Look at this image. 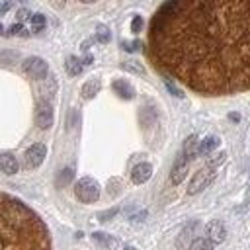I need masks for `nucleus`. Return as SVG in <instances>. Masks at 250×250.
Segmentation results:
<instances>
[{
    "mask_svg": "<svg viewBox=\"0 0 250 250\" xmlns=\"http://www.w3.org/2000/svg\"><path fill=\"white\" fill-rule=\"evenodd\" d=\"M207 234H209V240L213 242V244H217V242H223L225 238H227V230H225V225L221 223V221H209V225H207Z\"/></svg>",
    "mask_w": 250,
    "mask_h": 250,
    "instance_id": "9d476101",
    "label": "nucleus"
},
{
    "mask_svg": "<svg viewBox=\"0 0 250 250\" xmlns=\"http://www.w3.org/2000/svg\"><path fill=\"white\" fill-rule=\"evenodd\" d=\"M92 238H94L96 242H102V244H104V246H107V248H115V246H117V240H115L113 236L105 234V232H94V234H92Z\"/></svg>",
    "mask_w": 250,
    "mask_h": 250,
    "instance_id": "a211bd4d",
    "label": "nucleus"
},
{
    "mask_svg": "<svg viewBox=\"0 0 250 250\" xmlns=\"http://www.w3.org/2000/svg\"><path fill=\"white\" fill-rule=\"evenodd\" d=\"M2 31H4V29H2V25H0V33H2Z\"/></svg>",
    "mask_w": 250,
    "mask_h": 250,
    "instance_id": "f704fd0d",
    "label": "nucleus"
},
{
    "mask_svg": "<svg viewBox=\"0 0 250 250\" xmlns=\"http://www.w3.org/2000/svg\"><path fill=\"white\" fill-rule=\"evenodd\" d=\"M0 250H51V236L41 217L4 191H0Z\"/></svg>",
    "mask_w": 250,
    "mask_h": 250,
    "instance_id": "f03ea898",
    "label": "nucleus"
},
{
    "mask_svg": "<svg viewBox=\"0 0 250 250\" xmlns=\"http://www.w3.org/2000/svg\"><path fill=\"white\" fill-rule=\"evenodd\" d=\"M188 168H189V158H188L184 152H180L178 158L174 160V166H172V172H170V180H172V184H180V182L186 178Z\"/></svg>",
    "mask_w": 250,
    "mask_h": 250,
    "instance_id": "6e6552de",
    "label": "nucleus"
},
{
    "mask_svg": "<svg viewBox=\"0 0 250 250\" xmlns=\"http://www.w3.org/2000/svg\"><path fill=\"white\" fill-rule=\"evenodd\" d=\"M45 156H47V146L43 143H35V145H31L25 150L23 162H25L27 168H37V166H41V162L45 160Z\"/></svg>",
    "mask_w": 250,
    "mask_h": 250,
    "instance_id": "423d86ee",
    "label": "nucleus"
},
{
    "mask_svg": "<svg viewBox=\"0 0 250 250\" xmlns=\"http://www.w3.org/2000/svg\"><path fill=\"white\" fill-rule=\"evenodd\" d=\"M121 68H125V70H133V72H137V74H143V72H145V68H143L139 62H135V61H127V62H123Z\"/></svg>",
    "mask_w": 250,
    "mask_h": 250,
    "instance_id": "4be33fe9",
    "label": "nucleus"
},
{
    "mask_svg": "<svg viewBox=\"0 0 250 250\" xmlns=\"http://www.w3.org/2000/svg\"><path fill=\"white\" fill-rule=\"evenodd\" d=\"M29 20H31V31H33V33L43 31V29H45V25H47V20H45V16H43V14H33Z\"/></svg>",
    "mask_w": 250,
    "mask_h": 250,
    "instance_id": "f3484780",
    "label": "nucleus"
},
{
    "mask_svg": "<svg viewBox=\"0 0 250 250\" xmlns=\"http://www.w3.org/2000/svg\"><path fill=\"white\" fill-rule=\"evenodd\" d=\"M148 55L197 94L250 90V0H166L150 21Z\"/></svg>",
    "mask_w": 250,
    "mask_h": 250,
    "instance_id": "f257e3e1",
    "label": "nucleus"
},
{
    "mask_svg": "<svg viewBox=\"0 0 250 250\" xmlns=\"http://www.w3.org/2000/svg\"><path fill=\"white\" fill-rule=\"evenodd\" d=\"M0 170H2L4 174H8V176L16 174V172L20 170L18 158H16L14 154H10V152H4V154H0Z\"/></svg>",
    "mask_w": 250,
    "mask_h": 250,
    "instance_id": "9b49d317",
    "label": "nucleus"
},
{
    "mask_svg": "<svg viewBox=\"0 0 250 250\" xmlns=\"http://www.w3.org/2000/svg\"><path fill=\"white\" fill-rule=\"evenodd\" d=\"M8 33H10V35H27V31L21 27V23H14V25L8 29Z\"/></svg>",
    "mask_w": 250,
    "mask_h": 250,
    "instance_id": "393cba45",
    "label": "nucleus"
},
{
    "mask_svg": "<svg viewBox=\"0 0 250 250\" xmlns=\"http://www.w3.org/2000/svg\"><path fill=\"white\" fill-rule=\"evenodd\" d=\"M80 2H84V4H92V2H96V0H80Z\"/></svg>",
    "mask_w": 250,
    "mask_h": 250,
    "instance_id": "473e14b6",
    "label": "nucleus"
},
{
    "mask_svg": "<svg viewBox=\"0 0 250 250\" xmlns=\"http://www.w3.org/2000/svg\"><path fill=\"white\" fill-rule=\"evenodd\" d=\"M18 21H23V20H27V18H31V14L27 12V10H18Z\"/></svg>",
    "mask_w": 250,
    "mask_h": 250,
    "instance_id": "bb28decb",
    "label": "nucleus"
},
{
    "mask_svg": "<svg viewBox=\"0 0 250 250\" xmlns=\"http://www.w3.org/2000/svg\"><path fill=\"white\" fill-rule=\"evenodd\" d=\"M98 92H100V80L98 78H90L88 82H84V86H82V98L84 100H92Z\"/></svg>",
    "mask_w": 250,
    "mask_h": 250,
    "instance_id": "2eb2a0df",
    "label": "nucleus"
},
{
    "mask_svg": "<svg viewBox=\"0 0 250 250\" xmlns=\"http://www.w3.org/2000/svg\"><path fill=\"white\" fill-rule=\"evenodd\" d=\"M35 123L41 129H49L53 125V107L47 100H41L37 104V111H35Z\"/></svg>",
    "mask_w": 250,
    "mask_h": 250,
    "instance_id": "0eeeda50",
    "label": "nucleus"
},
{
    "mask_svg": "<svg viewBox=\"0 0 250 250\" xmlns=\"http://www.w3.org/2000/svg\"><path fill=\"white\" fill-rule=\"evenodd\" d=\"M197 148H199V141H197V137H195V135H189V137L184 141L182 152L191 160V158H195V156H197Z\"/></svg>",
    "mask_w": 250,
    "mask_h": 250,
    "instance_id": "4468645a",
    "label": "nucleus"
},
{
    "mask_svg": "<svg viewBox=\"0 0 250 250\" xmlns=\"http://www.w3.org/2000/svg\"><path fill=\"white\" fill-rule=\"evenodd\" d=\"M111 88H113L115 94H117L119 98H123V100H131V98H135V90H133V86H131L127 80H113Z\"/></svg>",
    "mask_w": 250,
    "mask_h": 250,
    "instance_id": "f8f14e48",
    "label": "nucleus"
},
{
    "mask_svg": "<svg viewBox=\"0 0 250 250\" xmlns=\"http://www.w3.org/2000/svg\"><path fill=\"white\" fill-rule=\"evenodd\" d=\"M189 250H213V242L209 238H195L189 244Z\"/></svg>",
    "mask_w": 250,
    "mask_h": 250,
    "instance_id": "aec40b11",
    "label": "nucleus"
},
{
    "mask_svg": "<svg viewBox=\"0 0 250 250\" xmlns=\"http://www.w3.org/2000/svg\"><path fill=\"white\" fill-rule=\"evenodd\" d=\"M213 178H215V168H211V166H203V168L197 170L195 176L191 178V182H189V186H188V193H189V195L199 193L203 188H207V184H209Z\"/></svg>",
    "mask_w": 250,
    "mask_h": 250,
    "instance_id": "39448f33",
    "label": "nucleus"
},
{
    "mask_svg": "<svg viewBox=\"0 0 250 250\" xmlns=\"http://www.w3.org/2000/svg\"><path fill=\"white\" fill-rule=\"evenodd\" d=\"M115 213H117V209H109V211H105V213L100 215V221H107V219H111Z\"/></svg>",
    "mask_w": 250,
    "mask_h": 250,
    "instance_id": "cd10ccee",
    "label": "nucleus"
},
{
    "mask_svg": "<svg viewBox=\"0 0 250 250\" xmlns=\"http://www.w3.org/2000/svg\"><path fill=\"white\" fill-rule=\"evenodd\" d=\"M64 68H66V72H68L70 76H76V74L82 72V61H80L78 57L70 55V57H66V61H64Z\"/></svg>",
    "mask_w": 250,
    "mask_h": 250,
    "instance_id": "dca6fc26",
    "label": "nucleus"
},
{
    "mask_svg": "<svg viewBox=\"0 0 250 250\" xmlns=\"http://www.w3.org/2000/svg\"><path fill=\"white\" fill-rule=\"evenodd\" d=\"M229 119H230V121H234V123H236V121H240V115H238V113H234V111H232V113H229Z\"/></svg>",
    "mask_w": 250,
    "mask_h": 250,
    "instance_id": "c756f323",
    "label": "nucleus"
},
{
    "mask_svg": "<svg viewBox=\"0 0 250 250\" xmlns=\"http://www.w3.org/2000/svg\"><path fill=\"white\" fill-rule=\"evenodd\" d=\"M125 250H137V248H133V246H125Z\"/></svg>",
    "mask_w": 250,
    "mask_h": 250,
    "instance_id": "72a5a7b5",
    "label": "nucleus"
},
{
    "mask_svg": "<svg viewBox=\"0 0 250 250\" xmlns=\"http://www.w3.org/2000/svg\"><path fill=\"white\" fill-rule=\"evenodd\" d=\"M21 66H23V72L29 78H35V80H43L49 72V64L41 57H27Z\"/></svg>",
    "mask_w": 250,
    "mask_h": 250,
    "instance_id": "20e7f679",
    "label": "nucleus"
},
{
    "mask_svg": "<svg viewBox=\"0 0 250 250\" xmlns=\"http://www.w3.org/2000/svg\"><path fill=\"white\" fill-rule=\"evenodd\" d=\"M74 195L82 201V203H94L100 197V186L94 178H80L74 184Z\"/></svg>",
    "mask_w": 250,
    "mask_h": 250,
    "instance_id": "7ed1b4c3",
    "label": "nucleus"
},
{
    "mask_svg": "<svg viewBox=\"0 0 250 250\" xmlns=\"http://www.w3.org/2000/svg\"><path fill=\"white\" fill-rule=\"evenodd\" d=\"M152 176V166L148 162H139L135 164V168L131 170V180L135 184H145L148 178Z\"/></svg>",
    "mask_w": 250,
    "mask_h": 250,
    "instance_id": "1a4fd4ad",
    "label": "nucleus"
},
{
    "mask_svg": "<svg viewBox=\"0 0 250 250\" xmlns=\"http://www.w3.org/2000/svg\"><path fill=\"white\" fill-rule=\"evenodd\" d=\"M141 29H143V18L141 16H135L133 21H131V31L133 33H139Z\"/></svg>",
    "mask_w": 250,
    "mask_h": 250,
    "instance_id": "b1692460",
    "label": "nucleus"
},
{
    "mask_svg": "<svg viewBox=\"0 0 250 250\" xmlns=\"http://www.w3.org/2000/svg\"><path fill=\"white\" fill-rule=\"evenodd\" d=\"M246 207H250V186H248V191H246Z\"/></svg>",
    "mask_w": 250,
    "mask_h": 250,
    "instance_id": "7c9ffc66",
    "label": "nucleus"
},
{
    "mask_svg": "<svg viewBox=\"0 0 250 250\" xmlns=\"http://www.w3.org/2000/svg\"><path fill=\"white\" fill-rule=\"evenodd\" d=\"M123 47L127 51H135V49H139V41H135V43H123Z\"/></svg>",
    "mask_w": 250,
    "mask_h": 250,
    "instance_id": "c85d7f7f",
    "label": "nucleus"
},
{
    "mask_svg": "<svg viewBox=\"0 0 250 250\" xmlns=\"http://www.w3.org/2000/svg\"><path fill=\"white\" fill-rule=\"evenodd\" d=\"M164 84H166V88L170 90V94H174V96H178V98H184V92H182L170 78H164Z\"/></svg>",
    "mask_w": 250,
    "mask_h": 250,
    "instance_id": "5701e85b",
    "label": "nucleus"
},
{
    "mask_svg": "<svg viewBox=\"0 0 250 250\" xmlns=\"http://www.w3.org/2000/svg\"><path fill=\"white\" fill-rule=\"evenodd\" d=\"M72 176H74V170L72 168H64V170H61L59 172V176H57V186H66L68 182H72Z\"/></svg>",
    "mask_w": 250,
    "mask_h": 250,
    "instance_id": "6ab92c4d",
    "label": "nucleus"
},
{
    "mask_svg": "<svg viewBox=\"0 0 250 250\" xmlns=\"http://www.w3.org/2000/svg\"><path fill=\"white\" fill-rule=\"evenodd\" d=\"M14 2H20V0H8V2L0 4V18H2V14H4V12H8V10L14 6Z\"/></svg>",
    "mask_w": 250,
    "mask_h": 250,
    "instance_id": "a878e982",
    "label": "nucleus"
},
{
    "mask_svg": "<svg viewBox=\"0 0 250 250\" xmlns=\"http://www.w3.org/2000/svg\"><path fill=\"white\" fill-rule=\"evenodd\" d=\"M64 2H66V0H53V4H55V6H62Z\"/></svg>",
    "mask_w": 250,
    "mask_h": 250,
    "instance_id": "2f4dec72",
    "label": "nucleus"
},
{
    "mask_svg": "<svg viewBox=\"0 0 250 250\" xmlns=\"http://www.w3.org/2000/svg\"><path fill=\"white\" fill-rule=\"evenodd\" d=\"M96 39H98L100 43H107V41L111 39L109 29H107L105 25H98V27H96Z\"/></svg>",
    "mask_w": 250,
    "mask_h": 250,
    "instance_id": "412c9836",
    "label": "nucleus"
},
{
    "mask_svg": "<svg viewBox=\"0 0 250 250\" xmlns=\"http://www.w3.org/2000/svg\"><path fill=\"white\" fill-rule=\"evenodd\" d=\"M221 145V139L219 137H215V135H209V137H205L201 143H199V148H197V154H201V156H205V154H211L217 146Z\"/></svg>",
    "mask_w": 250,
    "mask_h": 250,
    "instance_id": "ddd939ff",
    "label": "nucleus"
}]
</instances>
